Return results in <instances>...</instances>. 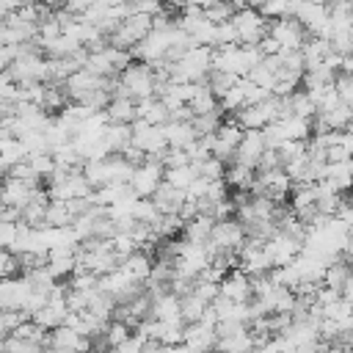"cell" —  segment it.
<instances>
[{
    "mask_svg": "<svg viewBox=\"0 0 353 353\" xmlns=\"http://www.w3.org/2000/svg\"><path fill=\"white\" fill-rule=\"evenodd\" d=\"M17 237H19V221H0V245L14 248Z\"/></svg>",
    "mask_w": 353,
    "mask_h": 353,
    "instance_id": "43",
    "label": "cell"
},
{
    "mask_svg": "<svg viewBox=\"0 0 353 353\" xmlns=\"http://www.w3.org/2000/svg\"><path fill=\"white\" fill-rule=\"evenodd\" d=\"M121 268H124L135 281H141V284H143V281H149V279H152V270H154L152 256H149L146 251H141V248H138L135 254H130V256L121 262Z\"/></svg>",
    "mask_w": 353,
    "mask_h": 353,
    "instance_id": "18",
    "label": "cell"
},
{
    "mask_svg": "<svg viewBox=\"0 0 353 353\" xmlns=\"http://www.w3.org/2000/svg\"><path fill=\"white\" fill-rule=\"evenodd\" d=\"M281 165V157H279V149H268L265 154H262V160H259V165H256V174H262V171H273V168H279Z\"/></svg>",
    "mask_w": 353,
    "mask_h": 353,
    "instance_id": "49",
    "label": "cell"
},
{
    "mask_svg": "<svg viewBox=\"0 0 353 353\" xmlns=\"http://www.w3.org/2000/svg\"><path fill=\"white\" fill-rule=\"evenodd\" d=\"M347 347H350V350H353V331H350V334H347Z\"/></svg>",
    "mask_w": 353,
    "mask_h": 353,
    "instance_id": "56",
    "label": "cell"
},
{
    "mask_svg": "<svg viewBox=\"0 0 353 353\" xmlns=\"http://www.w3.org/2000/svg\"><path fill=\"white\" fill-rule=\"evenodd\" d=\"M215 3H221V0H190V6H199V8H210Z\"/></svg>",
    "mask_w": 353,
    "mask_h": 353,
    "instance_id": "53",
    "label": "cell"
},
{
    "mask_svg": "<svg viewBox=\"0 0 353 353\" xmlns=\"http://www.w3.org/2000/svg\"><path fill=\"white\" fill-rule=\"evenodd\" d=\"M226 182H229L234 190L251 193V188H254V182H256V168L243 165V163H232V165L226 168Z\"/></svg>",
    "mask_w": 353,
    "mask_h": 353,
    "instance_id": "19",
    "label": "cell"
},
{
    "mask_svg": "<svg viewBox=\"0 0 353 353\" xmlns=\"http://www.w3.org/2000/svg\"><path fill=\"white\" fill-rule=\"evenodd\" d=\"M251 3H254V6H262V3H265V0H251Z\"/></svg>",
    "mask_w": 353,
    "mask_h": 353,
    "instance_id": "59",
    "label": "cell"
},
{
    "mask_svg": "<svg viewBox=\"0 0 353 353\" xmlns=\"http://www.w3.org/2000/svg\"><path fill=\"white\" fill-rule=\"evenodd\" d=\"M251 347H256L251 328H245V331H237V334H229V336H221V339H218V350H221V353H248Z\"/></svg>",
    "mask_w": 353,
    "mask_h": 353,
    "instance_id": "22",
    "label": "cell"
},
{
    "mask_svg": "<svg viewBox=\"0 0 353 353\" xmlns=\"http://www.w3.org/2000/svg\"><path fill=\"white\" fill-rule=\"evenodd\" d=\"M243 85H245V105H259V102H265L273 91H268V88H262V85H256V83H251L248 77H243Z\"/></svg>",
    "mask_w": 353,
    "mask_h": 353,
    "instance_id": "42",
    "label": "cell"
},
{
    "mask_svg": "<svg viewBox=\"0 0 353 353\" xmlns=\"http://www.w3.org/2000/svg\"><path fill=\"white\" fill-rule=\"evenodd\" d=\"M185 345H188L193 353H210V350L218 347V334H215V328H210V325L188 323V325H185Z\"/></svg>",
    "mask_w": 353,
    "mask_h": 353,
    "instance_id": "10",
    "label": "cell"
},
{
    "mask_svg": "<svg viewBox=\"0 0 353 353\" xmlns=\"http://www.w3.org/2000/svg\"><path fill=\"white\" fill-rule=\"evenodd\" d=\"M221 44H240V30H237L234 19L218 25V47Z\"/></svg>",
    "mask_w": 353,
    "mask_h": 353,
    "instance_id": "46",
    "label": "cell"
},
{
    "mask_svg": "<svg viewBox=\"0 0 353 353\" xmlns=\"http://www.w3.org/2000/svg\"><path fill=\"white\" fill-rule=\"evenodd\" d=\"M94 3H97V0H69L63 8H66V11H72V14H77V17H83Z\"/></svg>",
    "mask_w": 353,
    "mask_h": 353,
    "instance_id": "52",
    "label": "cell"
},
{
    "mask_svg": "<svg viewBox=\"0 0 353 353\" xmlns=\"http://www.w3.org/2000/svg\"><path fill=\"white\" fill-rule=\"evenodd\" d=\"M163 132H165L168 146H179V149H190V146L199 141V132H196V127H193L190 121H176V119H171V121L163 124Z\"/></svg>",
    "mask_w": 353,
    "mask_h": 353,
    "instance_id": "12",
    "label": "cell"
},
{
    "mask_svg": "<svg viewBox=\"0 0 353 353\" xmlns=\"http://www.w3.org/2000/svg\"><path fill=\"white\" fill-rule=\"evenodd\" d=\"M80 50H83V44H80L77 39H72L69 33H61L58 39H52V41L44 44V55H47V58H72V55H77Z\"/></svg>",
    "mask_w": 353,
    "mask_h": 353,
    "instance_id": "21",
    "label": "cell"
},
{
    "mask_svg": "<svg viewBox=\"0 0 353 353\" xmlns=\"http://www.w3.org/2000/svg\"><path fill=\"white\" fill-rule=\"evenodd\" d=\"M105 113H108L110 124H132V121L138 119V99L116 94V97L110 99V105L105 108Z\"/></svg>",
    "mask_w": 353,
    "mask_h": 353,
    "instance_id": "14",
    "label": "cell"
},
{
    "mask_svg": "<svg viewBox=\"0 0 353 353\" xmlns=\"http://www.w3.org/2000/svg\"><path fill=\"white\" fill-rule=\"evenodd\" d=\"M207 306H210V303H204L199 295H193V292L185 295V298H182V320H185V323H199Z\"/></svg>",
    "mask_w": 353,
    "mask_h": 353,
    "instance_id": "33",
    "label": "cell"
},
{
    "mask_svg": "<svg viewBox=\"0 0 353 353\" xmlns=\"http://www.w3.org/2000/svg\"><path fill=\"white\" fill-rule=\"evenodd\" d=\"M193 165L199 168V176H204V179H226V163L218 160L215 154H210L207 160L193 163Z\"/></svg>",
    "mask_w": 353,
    "mask_h": 353,
    "instance_id": "32",
    "label": "cell"
},
{
    "mask_svg": "<svg viewBox=\"0 0 353 353\" xmlns=\"http://www.w3.org/2000/svg\"><path fill=\"white\" fill-rule=\"evenodd\" d=\"M143 345H146V342H143L138 334H132V336H130L124 345H119L116 350H119V353H143Z\"/></svg>",
    "mask_w": 353,
    "mask_h": 353,
    "instance_id": "50",
    "label": "cell"
},
{
    "mask_svg": "<svg viewBox=\"0 0 353 353\" xmlns=\"http://www.w3.org/2000/svg\"><path fill=\"white\" fill-rule=\"evenodd\" d=\"M0 276H3V279L22 276V259H19V254L3 248V254H0Z\"/></svg>",
    "mask_w": 353,
    "mask_h": 353,
    "instance_id": "38",
    "label": "cell"
},
{
    "mask_svg": "<svg viewBox=\"0 0 353 353\" xmlns=\"http://www.w3.org/2000/svg\"><path fill=\"white\" fill-rule=\"evenodd\" d=\"M160 163H163L165 168H179V165H188V163H190V154H188V149H179V146H168V149L163 152Z\"/></svg>",
    "mask_w": 353,
    "mask_h": 353,
    "instance_id": "41",
    "label": "cell"
},
{
    "mask_svg": "<svg viewBox=\"0 0 353 353\" xmlns=\"http://www.w3.org/2000/svg\"><path fill=\"white\" fill-rule=\"evenodd\" d=\"M130 336H132V325H127L124 320H110V323L105 325V339H108L110 347L124 345Z\"/></svg>",
    "mask_w": 353,
    "mask_h": 353,
    "instance_id": "30",
    "label": "cell"
},
{
    "mask_svg": "<svg viewBox=\"0 0 353 353\" xmlns=\"http://www.w3.org/2000/svg\"><path fill=\"white\" fill-rule=\"evenodd\" d=\"M30 295H33V284L25 273L14 276V279H3V284H0V309H25Z\"/></svg>",
    "mask_w": 353,
    "mask_h": 353,
    "instance_id": "7",
    "label": "cell"
},
{
    "mask_svg": "<svg viewBox=\"0 0 353 353\" xmlns=\"http://www.w3.org/2000/svg\"><path fill=\"white\" fill-rule=\"evenodd\" d=\"M152 317L160 323L182 320V298L174 292H163L160 298H152Z\"/></svg>",
    "mask_w": 353,
    "mask_h": 353,
    "instance_id": "15",
    "label": "cell"
},
{
    "mask_svg": "<svg viewBox=\"0 0 353 353\" xmlns=\"http://www.w3.org/2000/svg\"><path fill=\"white\" fill-rule=\"evenodd\" d=\"M193 295H199L204 303H212V301L221 295V284H212V281H201V279H196V284H193Z\"/></svg>",
    "mask_w": 353,
    "mask_h": 353,
    "instance_id": "44",
    "label": "cell"
},
{
    "mask_svg": "<svg viewBox=\"0 0 353 353\" xmlns=\"http://www.w3.org/2000/svg\"><path fill=\"white\" fill-rule=\"evenodd\" d=\"M168 353H193V350H190V347L182 342V345H171V347H168Z\"/></svg>",
    "mask_w": 353,
    "mask_h": 353,
    "instance_id": "54",
    "label": "cell"
},
{
    "mask_svg": "<svg viewBox=\"0 0 353 353\" xmlns=\"http://www.w3.org/2000/svg\"><path fill=\"white\" fill-rule=\"evenodd\" d=\"M39 188L36 185H30V182H25V179H17V176H6V182H3V193H0V201L3 204H8V207H19V210H25L30 201H33V193H36Z\"/></svg>",
    "mask_w": 353,
    "mask_h": 353,
    "instance_id": "9",
    "label": "cell"
},
{
    "mask_svg": "<svg viewBox=\"0 0 353 353\" xmlns=\"http://www.w3.org/2000/svg\"><path fill=\"white\" fill-rule=\"evenodd\" d=\"M259 50H262V55H279L284 47H281V44H279V41H276V39L268 33V36L259 41Z\"/></svg>",
    "mask_w": 353,
    "mask_h": 353,
    "instance_id": "51",
    "label": "cell"
},
{
    "mask_svg": "<svg viewBox=\"0 0 353 353\" xmlns=\"http://www.w3.org/2000/svg\"><path fill=\"white\" fill-rule=\"evenodd\" d=\"M28 157H30V152L19 138H3V143H0V165H3V171H11L17 163H25Z\"/></svg>",
    "mask_w": 353,
    "mask_h": 353,
    "instance_id": "17",
    "label": "cell"
},
{
    "mask_svg": "<svg viewBox=\"0 0 353 353\" xmlns=\"http://www.w3.org/2000/svg\"><path fill=\"white\" fill-rule=\"evenodd\" d=\"M306 28L301 25L298 17H281L270 22V36L284 47V50H301L306 44Z\"/></svg>",
    "mask_w": 353,
    "mask_h": 353,
    "instance_id": "5",
    "label": "cell"
},
{
    "mask_svg": "<svg viewBox=\"0 0 353 353\" xmlns=\"http://www.w3.org/2000/svg\"><path fill=\"white\" fill-rule=\"evenodd\" d=\"M218 102H221V110H223V113H237L240 108H245V85H243V77H240L237 85H232Z\"/></svg>",
    "mask_w": 353,
    "mask_h": 353,
    "instance_id": "27",
    "label": "cell"
},
{
    "mask_svg": "<svg viewBox=\"0 0 353 353\" xmlns=\"http://www.w3.org/2000/svg\"><path fill=\"white\" fill-rule=\"evenodd\" d=\"M234 6L232 3H226V0H221V3H215V6H210V8H204V17L210 19V22H215V25H221V22H229L232 17H234Z\"/></svg>",
    "mask_w": 353,
    "mask_h": 353,
    "instance_id": "40",
    "label": "cell"
},
{
    "mask_svg": "<svg viewBox=\"0 0 353 353\" xmlns=\"http://www.w3.org/2000/svg\"><path fill=\"white\" fill-rule=\"evenodd\" d=\"M265 251H268L273 268H284V265H290V262H295V259L301 256L303 243L295 240V237H290V234H284V232H276V234L265 243Z\"/></svg>",
    "mask_w": 353,
    "mask_h": 353,
    "instance_id": "6",
    "label": "cell"
},
{
    "mask_svg": "<svg viewBox=\"0 0 353 353\" xmlns=\"http://www.w3.org/2000/svg\"><path fill=\"white\" fill-rule=\"evenodd\" d=\"M152 201L157 204V210H160L163 215H179V210H182V204L188 201V196H185V190H179V188H174V185H168V182H163V185L154 190Z\"/></svg>",
    "mask_w": 353,
    "mask_h": 353,
    "instance_id": "13",
    "label": "cell"
},
{
    "mask_svg": "<svg viewBox=\"0 0 353 353\" xmlns=\"http://www.w3.org/2000/svg\"><path fill=\"white\" fill-rule=\"evenodd\" d=\"M74 223V212L69 207V201L52 199L47 207V226H72Z\"/></svg>",
    "mask_w": 353,
    "mask_h": 353,
    "instance_id": "26",
    "label": "cell"
},
{
    "mask_svg": "<svg viewBox=\"0 0 353 353\" xmlns=\"http://www.w3.org/2000/svg\"><path fill=\"white\" fill-rule=\"evenodd\" d=\"M196 176H199V168L193 163L179 165V168H165V182L174 185V188H179V190H188L196 182Z\"/></svg>",
    "mask_w": 353,
    "mask_h": 353,
    "instance_id": "25",
    "label": "cell"
},
{
    "mask_svg": "<svg viewBox=\"0 0 353 353\" xmlns=\"http://www.w3.org/2000/svg\"><path fill=\"white\" fill-rule=\"evenodd\" d=\"M245 226L237 221V218H223V221H215V229H212V237L210 243L218 248V251H240L243 243H245Z\"/></svg>",
    "mask_w": 353,
    "mask_h": 353,
    "instance_id": "4",
    "label": "cell"
},
{
    "mask_svg": "<svg viewBox=\"0 0 353 353\" xmlns=\"http://www.w3.org/2000/svg\"><path fill=\"white\" fill-rule=\"evenodd\" d=\"M226 3H232V6L237 8V11H240V8H248V6H251V0H226Z\"/></svg>",
    "mask_w": 353,
    "mask_h": 353,
    "instance_id": "55",
    "label": "cell"
},
{
    "mask_svg": "<svg viewBox=\"0 0 353 353\" xmlns=\"http://www.w3.org/2000/svg\"><path fill=\"white\" fill-rule=\"evenodd\" d=\"M334 85H336V91H339V99H342L345 105H350V108H353V74L339 72Z\"/></svg>",
    "mask_w": 353,
    "mask_h": 353,
    "instance_id": "45",
    "label": "cell"
},
{
    "mask_svg": "<svg viewBox=\"0 0 353 353\" xmlns=\"http://www.w3.org/2000/svg\"><path fill=\"white\" fill-rule=\"evenodd\" d=\"M28 163L33 165V171H36L39 176H52V171L58 168V163H55L52 152H36V154H30V157H28Z\"/></svg>",
    "mask_w": 353,
    "mask_h": 353,
    "instance_id": "37",
    "label": "cell"
},
{
    "mask_svg": "<svg viewBox=\"0 0 353 353\" xmlns=\"http://www.w3.org/2000/svg\"><path fill=\"white\" fill-rule=\"evenodd\" d=\"M22 6H33V3H39V0H19Z\"/></svg>",
    "mask_w": 353,
    "mask_h": 353,
    "instance_id": "58",
    "label": "cell"
},
{
    "mask_svg": "<svg viewBox=\"0 0 353 353\" xmlns=\"http://www.w3.org/2000/svg\"><path fill=\"white\" fill-rule=\"evenodd\" d=\"M176 25V22H174ZM174 25L165 28V30H152L143 41H138L130 52L135 61H146V63H157L163 58H168V50L174 44Z\"/></svg>",
    "mask_w": 353,
    "mask_h": 353,
    "instance_id": "2",
    "label": "cell"
},
{
    "mask_svg": "<svg viewBox=\"0 0 353 353\" xmlns=\"http://www.w3.org/2000/svg\"><path fill=\"white\" fill-rule=\"evenodd\" d=\"M105 353H119V350H116V347H110V350H105Z\"/></svg>",
    "mask_w": 353,
    "mask_h": 353,
    "instance_id": "60",
    "label": "cell"
},
{
    "mask_svg": "<svg viewBox=\"0 0 353 353\" xmlns=\"http://www.w3.org/2000/svg\"><path fill=\"white\" fill-rule=\"evenodd\" d=\"M105 143L110 146L113 154L124 152L132 143V124H108L105 127Z\"/></svg>",
    "mask_w": 353,
    "mask_h": 353,
    "instance_id": "23",
    "label": "cell"
},
{
    "mask_svg": "<svg viewBox=\"0 0 353 353\" xmlns=\"http://www.w3.org/2000/svg\"><path fill=\"white\" fill-rule=\"evenodd\" d=\"M132 97V99H146V97H157V72L152 63L146 61H132L116 80V91L113 97Z\"/></svg>",
    "mask_w": 353,
    "mask_h": 353,
    "instance_id": "1",
    "label": "cell"
},
{
    "mask_svg": "<svg viewBox=\"0 0 353 353\" xmlns=\"http://www.w3.org/2000/svg\"><path fill=\"white\" fill-rule=\"evenodd\" d=\"M132 11L135 14H149V17H157L163 14V0H132Z\"/></svg>",
    "mask_w": 353,
    "mask_h": 353,
    "instance_id": "48",
    "label": "cell"
},
{
    "mask_svg": "<svg viewBox=\"0 0 353 353\" xmlns=\"http://www.w3.org/2000/svg\"><path fill=\"white\" fill-rule=\"evenodd\" d=\"M350 276H353V268H350L345 259H334V262L325 268L323 284H325V287H334V290L342 292V287H345V281H347Z\"/></svg>",
    "mask_w": 353,
    "mask_h": 353,
    "instance_id": "24",
    "label": "cell"
},
{
    "mask_svg": "<svg viewBox=\"0 0 353 353\" xmlns=\"http://www.w3.org/2000/svg\"><path fill=\"white\" fill-rule=\"evenodd\" d=\"M306 146H309V141H287V143H281V146H279V157H281V165H284V163H290L292 157L303 154V152H306Z\"/></svg>",
    "mask_w": 353,
    "mask_h": 353,
    "instance_id": "47",
    "label": "cell"
},
{
    "mask_svg": "<svg viewBox=\"0 0 353 353\" xmlns=\"http://www.w3.org/2000/svg\"><path fill=\"white\" fill-rule=\"evenodd\" d=\"M212 229H215V215H210V212H201V215H196L193 221H188L185 223V237L188 240H196V243H207L210 237H212Z\"/></svg>",
    "mask_w": 353,
    "mask_h": 353,
    "instance_id": "20",
    "label": "cell"
},
{
    "mask_svg": "<svg viewBox=\"0 0 353 353\" xmlns=\"http://www.w3.org/2000/svg\"><path fill=\"white\" fill-rule=\"evenodd\" d=\"M165 182V165L160 160H146L143 165L135 168L132 179H130V188L135 190V196L141 199H152L154 190Z\"/></svg>",
    "mask_w": 353,
    "mask_h": 353,
    "instance_id": "3",
    "label": "cell"
},
{
    "mask_svg": "<svg viewBox=\"0 0 353 353\" xmlns=\"http://www.w3.org/2000/svg\"><path fill=\"white\" fill-rule=\"evenodd\" d=\"M185 320H168L160 323V342L163 345H182L185 342Z\"/></svg>",
    "mask_w": 353,
    "mask_h": 353,
    "instance_id": "31",
    "label": "cell"
},
{
    "mask_svg": "<svg viewBox=\"0 0 353 353\" xmlns=\"http://www.w3.org/2000/svg\"><path fill=\"white\" fill-rule=\"evenodd\" d=\"M138 119H146L149 124L163 127L165 121H171V110L160 97H146V99H138Z\"/></svg>",
    "mask_w": 353,
    "mask_h": 353,
    "instance_id": "16",
    "label": "cell"
},
{
    "mask_svg": "<svg viewBox=\"0 0 353 353\" xmlns=\"http://www.w3.org/2000/svg\"><path fill=\"white\" fill-rule=\"evenodd\" d=\"M221 295H226V298H232V301H251V298H254L251 276L243 273L240 268H234V270L221 281Z\"/></svg>",
    "mask_w": 353,
    "mask_h": 353,
    "instance_id": "11",
    "label": "cell"
},
{
    "mask_svg": "<svg viewBox=\"0 0 353 353\" xmlns=\"http://www.w3.org/2000/svg\"><path fill=\"white\" fill-rule=\"evenodd\" d=\"M245 77H248L251 83H256V85L268 88V91H273V85H276V69H270L265 61H262V63H256Z\"/></svg>",
    "mask_w": 353,
    "mask_h": 353,
    "instance_id": "35",
    "label": "cell"
},
{
    "mask_svg": "<svg viewBox=\"0 0 353 353\" xmlns=\"http://www.w3.org/2000/svg\"><path fill=\"white\" fill-rule=\"evenodd\" d=\"M25 320H33L30 312H25V309H3L0 312V331H3V336H11Z\"/></svg>",
    "mask_w": 353,
    "mask_h": 353,
    "instance_id": "28",
    "label": "cell"
},
{
    "mask_svg": "<svg viewBox=\"0 0 353 353\" xmlns=\"http://www.w3.org/2000/svg\"><path fill=\"white\" fill-rule=\"evenodd\" d=\"M262 135H265V143H268V149H279L281 143H287V141H290L284 121H270V124L262 130Z\"/></svg>",
    "mask_w": 353,
    "mask_h": 353,
    "instance_id": "36",
    "label": "cell"
},
{
    "mask_svg": "<svg viewBox=\"0 0 353 353\" xmlns=\"http://www.w3.org/2000/svg\"><path fill=\"white\" fill-rule=\"evenodd\" d=\"M290 108H292V116H303V119H314L317 116V105L309 99L306 88L290 94Z\"/></svg>",
    "mask_w": 353,
    "mask_h": 353,
    "instance_id": "29",
    "label": "cell"
},
{
    "mask_svg": "<svg viewBox=\"0 0 353 353\" xmlns=\"http://www.w3.org/2000/svg\"><path fill=\"white\" fill-rule=\"evenodd\" d=\"M265 152H268V143H265L262 130H245V135H243V141H240V146H237L234 163H243V165L256 168Z\"/></svg>",
    "mask_w": 353,
    "mask_h": 353,
    "instance_id": "8",
    "label": "cell"
},
{
    "mask_svg": "<svg viewBox=\"0 0 353 353\" xmlns=\"http://www.w3.org/2000/svg\"><path fill=\"white\" fill-rule=\"evenodd\" d=\"M248 353H268V350H265V347H251Z\"/></svg>",
    "mask_w": 353,
    "mask_h": 353,
    "instance_id": "57",
    "label": "cell"
},
{
    "mask_svg": "<svg viewBox=\"0 0 353 353\" xmlns=\"http://www.w3.org/2000/svg\"><path fill=\"white\" fill-rule=\"evenodd\" d=\"M350 19H353V6H350Z\"/></svg>",
    "mask_w": 353,
    "mask_h": 353,
    "instance_id": "61",
    "label": "cell"
},
{
    "mask_svg": "<svg viewBox=\"0 0 353 353\" xmlns=\"http://www.w3.org/2000/svg\"><path fill=\"white\" fill-rule=\"evenodd\" d=\"M259 11L268 19H281V17H292V3L290 0H265L259 6Z\"/></svg>",
    "mask_w": 353,
    "mask_h": 353,
    "instance_id": "39",
    "label": "cell"
},
{
    "mask_svg": "<svg viewBox=\"0 0 353 353\" xmlns=\"http://www.w3.org/2000/svg\"><path fill=\"white\" fill-rule=\"evenodd\" d=\"M237 80H240L237 74H232V72H221V69H212L210 77H207V83L212 85V91L218 94V99H221L232 85H237Z\"/></svg>",
    "mask_w": 353,
    "mask_h": 353,
    "instance_id": "34",
    "label": "cell"
}]
</instances>
